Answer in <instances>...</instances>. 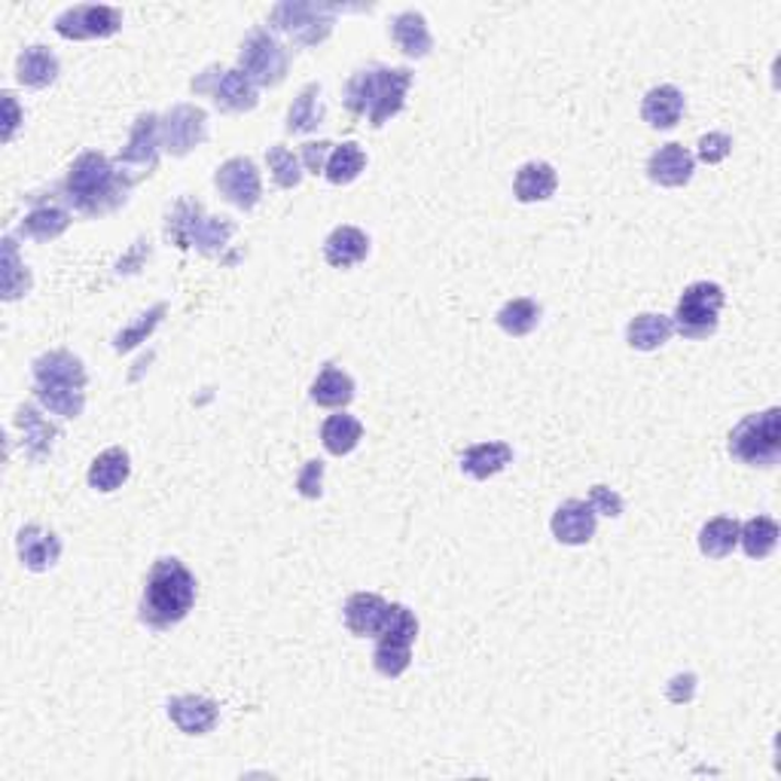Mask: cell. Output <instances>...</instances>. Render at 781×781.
I'll return each instance as SVG.
<instances>
[{
	"instance_id": "obj_1",
	"label": "cell",
	"mask_w": 781,
	"mask_h": 781,
	"mask_svg": "<svg viewBox=\"0 0 781 781\" xmlns=\"http://www.w3.org/2000/svg\"><path fill=\"white\" fill-rule=\"evenodd\" d=\"M134 177H126L102 153H83L64 177L68 202L83 214H107L117 211L132 190Z\"/></svg>"
},
{
	"instance_id": "obj_2",
	"label": "cell",
	"mask_w": 781,
	"mask_h": 781,
	"mask_svg": "<svg viewBox=\"0 0 781 781\" xmlns=\"http://www.w3.org/2000/svg\"><path fill=\"white\" fill-rule=\"evenodd\" d=\"M196 605V577L180 559H159L150 568L144 599H141V623L163 632L187 617Z\"/></svg>"
},
{
	"instance_id": "obj_3",
	"label": "cell",
	"mask_w": 781,
	"mask_h": 781,
	"mask_svg": "<svg viewBox=\"0 0 781 781\" xmlns=\"http://www.w3.org/2000/svg\"><path fill=\"white\" fill-rule=\"evenodd\" d=\"M413 86L410 68H382L372 64L364 68L348 80L345 86V107L354 117H367L369 126H384L391 117H398L406 104V92Z\"/></svg>"
},
{
	"instance_id": "obj_4",
	"label": "cell",
	"mask_w": 781,
	"mask_h": 781,
	"mask_svg": "<svg viewBox=\"0 0 781 781\" xmlns=\"http://www.w3.org/2000/svg\"><path fill=\"white\" fill-rule=\"evenodd\" d=\"M730 455L752 468H772L781 455V410L745 415L730 434Z\"/></svg>"
},
{
	"instance_id": "obj_5",
	"label": "cell",
	"mask_w": 781,
	"mask_h": 781,
	"mask_svg": "<svg viewBox=\"0 0 781 781\" xmlns=\"http://www.w3.org/2000/svg\"><path fill=\"white\" fill-rule=\"evenodd\" d=\"M723 287L711 284V281H696L684 294H681L678 306H675V318L672 327L678 330L684 340H708L718 333L723 309Z\"/></svg>"
},
{
	"instance_id": "obj_6",
	"label": "cell",
	"mask_w": 781,
	"mask_h": 781,
	"mask_svg": "<svg viewBox=\"0 0 781 781\" xmlns=\"http://www.w3.org/2000/svg\"><path fill=\"white\" fill-rule=\"evenodd\" d=\"M418 638V619L406 605H391L388 623L379 632V644L372 653V665L384 678H400L413 663V644Z\"/></svg>"
},
{
	"instance_id": "obj_7",
	"label": "cell",
	"mask_w": 781,
	"mask_h": 781,
	"mask_svg": "<svg viewBox=\"0 0 781 781\" xmlns=\"http://www.w3.org/2000/svg\"><path fill=\"white\" fill-rule=\"evenodd\" d=\"M336 13H340V7H330V3L284 0L269 13V22L275 31L287 34L294 44L318 46L330 37V31L336 25Z\"/></svg>"
},
{
	"instance_id": "obj_8",
	"label": "cell",
	"mask_w": 781,
	"mask_h": 781,
	"mask_svg": "<svg viewBox=\"0 0 781 781\" xmlns=\"http://www.w3.org/2000/svg\"><path fill=\"white\" fill-rule=\"evenodd\" d=\"M287 49L272 37V31L253 28L238 52V71L251 80L253 86H279L287 76Z\"/></svg>"
},
{
	"instance_id": "obj_9",
	"label": "cell",
	"mask_w": 781,
	"mask_h": 781,
	"mask_svg": "<svg viewBox=\"0 0 781 781\" xmlns=\"http://www.w3.org/2000/svg\"><path fill=\"white\" fill-rule=\"evenodd\" d=\"M192 92H208L214 104L226 114H248L257 107V86L238 68H208L199 80H192Z\"/></svg>"
},
{
	"instance_id": "obj_10",
	"label": "cell",
	"mask_w": 781,
	"mask_h": 781,
	"mask_svg": "<svg viewBox=\"0 0 781 781\" xmlns=\"http://www.w3.org/2000/svg\"><path fill=\"white\" fill-rule=\"evenodd\" d=\"M122 25V13L117 7H98V3H80L71 7L56 19V31L64 40H95V37H110Z\"/></svg>"
},
{
	"instance_id": "obj_11",
	"label": "cell",
	"mask_w": 781,
	"mask_h": 781,
	"mask_svg": "<svg viewBox=\"0 0 781 781\" xmlns=\"http://www.w3.org/2000/svg\"><path fill=\"white\" fill-rule=\"evenodd\" d=\"M163 150L171 156H187L208 138V114L196 104H177L159 122Z\"/></svg>"
},
{
	"instance_id": "obj_12",
	"label": "cell",
	"mask_w": 781,
	"mask_h": 781,
	"mask_svg": "<svg viewBox=\"0 0 781 781\" xmlns=\"http://www.w3.org/2000/svg\"><path fill=\"white\" fill-rule=\"evenodd\" d=\"M214 184H217V190H221L233 205L241 208V211H251V208L260 202V196H263L260 171H257V165H253L248 156L226 159V163L217 168Z\"/></svg>"
},
{
	"instance_id": "obj_13",
	"label": "cell",
	"mask_w": 781,
	"mask_h": 781,
	"mask_svg": "<svg viewBox=\"0 0 781 781\" xmlns=\"http://www.w3.org/2000/svg\"><path fill=\"white\" fill-rule=\"evenodd\" d=\"M34 384L46 391H83L86 367L71 352H49L34 360Z\"/></svg>"
},
{
	"instance_id": "obj_14",
	"label": "cell",
	"mask_w": 781,
	"mask_h": 781,
	"mask_svg": "<svg viewBox=\"0 0 781 781\" xmlns=\"http://www.w3.org/2000/svg\"><path fill=\"white\" fill-rule=\"evenodd\" d=\"M168 718L187 736H205L221 721V708L205 696H175L168 702Z\"/></svg>"
},
{
	"instance_id": "obj_15",
	"label": "cell",
	"mask_w": 781,
	"mask_h": 781,
	"mask_svg": "<svg viewBox=\"0 0 781 781\" xmlns=\"http://www.w3.org/2000/svg\"><path fill=\"white\" fill-rule=\"evenodd\" d=\"M159 122H163V119L156 117V114L138 117L132 134H129V144H126L122 153H119V165H138V168H147V175L156 168L159 147H163Z\"/></svg>"
},
{
	"instance_id": "obj_16",
	"label": "cell",
	"mask_w": 781,
	"mask_h": 781,
	"mask_svg": "<svg viewBox=\"0 0 781 781\" xmlns=\"http://www.w3.org/2000/svg\"><path fill=\"white\" fill-rule=\"evenodd\" d=\"M549 529H553L559 544H590L592 537H595V510L590 507V501H565L559 510L553 513Z\"/></svg>"
},
{
	"instance_id": "obj_17",
	"label": "cell",
	"mask_w": 781,
	"mask_h": 781,
	"mask_svg": "<svg viewBox=\"0 0 781 781\" xmlns=\"http://www.w3.org/2000/svg\"><path fill=\"white\" fill-rule=\"evenodd\" d=\"M696 171L694 153L681 144H665L648 159V177L660 187H684Z\"/></svg>"
},
{
	"instance_id": "obj_18",
	"label": "cell",
	"mask_w": 781,
	"mask_h": 781,
	"mask_svg": "<svg viewBox=\"0 0 781 781\" xmlns=\"http://www.w3.org/2000/svg\"><path fill=\"white\" fill-rule=\"evenodd\" d=\"M391 605L384 602L382 595L376 592H354L345 605V626L352 629L357 638H367V635H379L388 623Z\"/></svg>"
},
{
	"instance_id": "obj_19",
	"label": "cell",
	"mask_w": 781,
	"mask_h": 781,
	"mask_svg": "<svg viewBox=\"0 0 781 781\" xmlns=\"http://www.w3.org/2000/svg\"><path fill=\"white\" fill-rule=\"evenodd\" d=\"M19 546V559L31 571H49L61 556V541L52 531L40 529V525H25L15 537Z\"/></svg>"
},
{
	"instance_id": "obj_20",
	"label": "cell",
	"mask_w": 781,
	"mask_h": 781,
	"mask_svg": "<svg viewBox=\"0 0 781 781\" xmlns=\"http://www.w3.org/2000/svg\"><path fill=\"white\" fill-rule=\"evenodd\" d=\"M15 428L22 430V446H25V452H28L31 461H44V458L52 452L56 437H59V428L49 425L44 415L37 413L31 403L19 406V413H15Z\"/></svg>"
},
{
	"instance_id": "obj_21",
	"label": "cell",
	"mask_w": 781,
	"mask_h": 781,
	"mask_svg": "<svg viewBox=\"0 0 781 781\" xmlns=\"http://www.w3.org/2000/svg\"><path fill=\"white\" fill-rule=\"evenodd\" d=\"M369 253V238L364 229L357 226H340L333 229L324 241V257L327 263L336 265V269H352V265L364 263Z\"/></svg>"
},
{
	"instance_id": "obj_22",
	"label": "cell",
	"mask_w": 781,
	"mask_h": 781,
	"mask_svg": "<svg viewBox=\"0 0 781 781\" xmlns=\"http://www.w3.org/2000/svg\"><path fill=\"white\" fill-rule=\"evenodd\" d=\"M641 117H644L648 126L660 129V132L675 129V126L681 122V117H684V95H681V88L675 86L650 88L648 95H644V104H641Z\"/></svg>"
},
{
	"instance_id": "obj_23",
	"label": "cell",
	"mask_w": 781,
	"mask_h": 781,
	"mask_svg": "<svg viewBox=\"0 0 781 781\" xmlns=\"http://www.w3.org/2000/svg\"><path fill=\"white\" fill-rule=\"evenodd\" d=\"M513 461V449L507 442L488 440V442H476L471 449H464L461 455V471L473 476V480H488L495 473H501L507 464Z\"/></svg>"
},
{
	"instance_id": "obj_24",
	"label": "cell",
	"mask_w": 781,
	"mask_h": 781,
	"mask_svg": "<svg viewBox=\"0 0 781 781\" xmlns=\"http://www.w3.org/2000/svg\"><path fill=\"white\" fill-rule=\"evenodd\" d=\"M559 187V177L556 168L549 163H525L513 177V192H517L519 202H546Z\"/></svg>"
},
{
	"instance_id": "obj_25",
	"label": "cell",
	"mask_w": 781,
	"mask_h": 781,
	"mask_svg": "<svg viewBox=\"0 0 781 781\" xmlns=\"http://www.w3.org/2000/svg\"><path fill=\"white\" fill-rule=\"evenodd\" d=\"M132 473V461H129V452L126 449H104L102 455L92 461L88 468V486L95 492H117Z\"/></svg>"
},
{
	"instance_id": "obj_26",
	"label": "cell",
	"mask_w": 781,
	"mask_h": 781,
	"mask_svg": "<svg viewBox=\"0 0 781 781\" xmlns=\"http://www.w3.org/2000/svg\"><path fill=\"white\" fill-rule=\"evenodd\" d=\"M391 37L398 40V46L410 56V59H425V56L430 52V46H434L425 15L415 13V10H406V13L394 15V22H391Z\"/></svg>"
},
{
	"instance_id": "obj_27",
	"label": "cell",
	"mask_w": 781,
	"mask_h": 781,
	"mask_svg": "<svg viewBox=\"0 0 781 781\" xmlns=\"http://www.w3.org/2000/svg\"><path fill=\"white\" fill-rule=\"evenodd\" d=\"M309 394L318 406L342 410V406H348V403L354 400L352 376L340 367H324L321 372H318V379L311 382Z\"/></svg>"
},
{
	"instance_id": "obj_28",
	"label": "cell",
	"mask_w": 781,
	"mask_h": 781,
	"mask_svg": "<svg viewBox=\"0 0 781 781\" xmlns=\"http://www.w3.org/2000/svg\"><path fill=\"white\" fill-rule=\"evenodd\" d=\"M15 76L19 83H25L31 88H44L49 83H56L59 76V59L46 49V46H28L19 61H15Z\"/></svg>"
},
{
	"instance_id": "obj_29",
	"label": "cell",
	"mask_w": 781,
	"mask_h": 781,
	"mask_svg": "<svg viewBox=\"0 0 781 781\" xmlns=\"http://www.w3.org/2000/svg\"><path fill=\"white\" fill-rule=\"evenodd\" d=\"M672 333H675L672 318L653 315V311L638 315V318H632L629 327H626V340H629V345L638 348V352H653V348H660V345H665V342L672 340Z\"/></svg>"
},
{
	"instance_id": "obj_30",
	"label": "cell",
	"mask_w": 781,
	"mask_h": 781,
	"mask_svg": "<svg viewBox=\"0 0 781 781\" xmlns=\"http://www.w3.org/2000/svg\"><path fill=\"white\" fill-rule=\"evenodd\" d=\"M360 437H364V425L348 413L330 415V418L324 422V428H321V442H324V449L330 452V455L342 458L348 455V452H354L357 442H360Z\"/></svg>"
},
{
	"instance_id": "obj_31",
	"label": "cell",
	"mask_w": 781,
	"mask_h": 781,
	"mask_svg": "<svg viewBox=\"0 0 781 781\" xmlns=\"http://www.w3.org/2000/svg\"><path fill=\"white\" fill-rule=\"evenodd\" d=\"M324 119V104H321V86L318 83H309L296 95V102L291 104L287 110V132L294 134H306L315 132Z\"/></svg>"
},
{
	"instance_id": "obj_32",
	"label": "cell",
	"mask_w": 781,
	"mask_h": 781,
	"mask_svg": "<svg viewBox=\"0 0 781 781\" xmlns=\"http://www.w3.org/2000/svg\"><path fill=\"white\" fill-rule=\"evenodd\" d=\"M738 544L745 549L748 559H767L769 553L779 544V525L776 519L754 517L745 525H738Z\"/></svg>"
},
{
	"instance_id": "obj_33",
	"label": "cell",
	"mask_w": 781,
	"mask_h": 781,
	"mask_svg": "<svg viewBox=\"0 0 781 781\" xmlns=\"http://www.w3.org/2000/svg\"><path fill=\"white\" fill-rule=\"evenodd\" d=\"M738 546V522L730 517H718L699 531V549L708 559H726Z\"/></svg>"
},
{
	"instance_id": "obj_34",
	"label": "cell",
	"mask_w": 781,
	"mask_h": 781,
	"mask_svg": "<svg viewBox=\"0 0 781 781\" xmlns=\"http://www.w3.org/2000/svg\"><path fill=\"white\" fill-rule=\"evenodd\" d=\"M364 168H367V153L360 150V144L345 141V144L333 147V153H330L324 177L330 180V184H336V187H345V184L357 180Z\"/></svg>"
},
{
	"instance_id": "obj_35",
	"label": "cell",
	"mask_w": 781,
	"mask_h": 781,
	"mask_svg": "<svg viewBox=\"0 0 781 781\" xmlns=\"http://www.w3.org/2000/svg\"><path fill=\"white\" fill-rule=\"evenodd\" d=\"M71 226V214L59 205H37L28 217L22 221V233L37 241H52Z\"/></svg>"
},
{
	"instance_id": "obj_36",
	"label": "cell",
	"mask_w": 781,
	"mask_h": 781,
	"mask_svg": "<svg viewBox=\"0 0 781 781\" xmlns=\"http://www.w3.org/2000/svg\"><path fill=\"white\" fill-rule=\"evenodd\" d=\"M233 233H236V226H233L229 217H199L190 236V245H196L205 257H221Z\"/></svg>"
},
{
	"instance_id": "obj_37",
	"label": "cell",
	"mask_w": 781,
	"mask_h": 781,
	"mask_svg": "<svg viewBox=\"0 0 781 781\" xmlns=\"http://www.w3.org/2000/svg\"><path fill=\"white\" fill-rule=\"evenodd\" d=\"M541 321V306L534 299H510L501 311H498V324L507 336H529L531 330Z\"/></svg>"
},
{
	"instance_id": "obj_38",
	"label": "cell",
	"mask_w": 781,
	"mask_h": 781,
	"mask_svg": "<svg viewBox=\"0 0 781 781\" xmlns=\"http://www.w3.org/2000/svg\"><path fill=\"white\" fill-rule=\"evenodd\" d=\"M31 291V275L25 265L19 263V251H15L13 238L3 241V299L13 303L22 294Z\"/></svg>"
},
{
	"instance_id": "obj_39",
	"label": "cell",
	"mask_w": 781,
	"mask_h": 781,
	"mask_svg": "<svg viewBox=\"0 0 781 781\" xmlns=\"http://www.w3.org/2000/svg\"><path fill=\"white\" fill-rule=\"evenodd\" d=\"M265 163H269V171H272V177H275V184H279L281 190H296V187L303 184V165H299V159H296L287 147L275 144V147L265 153Z\"/></svg>"
},
{
	"instance_id": "obj_40",
	"label": "cell",
	"mask_w": 781,
	"mask_h": 781,
	"mask_svg": "<svg viewBox=\"0 0 781 781\" xmlns=\"http://www.w3.org/2000/svg\"><path fill=\"white\" fill-rule=\"evenodd\" d=\"M37 400L44 403L49 413L61 415V418H76L86 406V394L83 391H46V388H34Z\"/></svg>"
},
{
	"instance_id": "obj_41",
	"label": "cell",
	"mask_w": 781,
	"mask_h": 781,
	"mask_svg": "<svg viewBox=\"0 0 781 781\" xmlns=\"http://www.w3.org/2000/svg\"><path fill=\"white\" fill-rule=\"evenodd\" d=\"M199 217H202L199 202H180L175 208V214L168 217V238H175L177 248H190V236Z\"/></svg>"
},
{
	"instance_id": "obj_42",
	"label": "cell",
	"mask_w": 781,
	"mask_h": 781,
	"mask_svg": "<svg viewBox=\"0 0 781 781\" xmlns=\"http://www.w3.org/2000/svg\"><path fill=\"white\" fill-rule=\"evenodd\" d=\"M163 315H165V306L159 303V306L150 311V315H141V321H138V324H132L129 330H122V333L117 336V342H114V348H117L119 354L132 352L134 345H141V342L147 340L150 333H153V327L159 324V318H163Z\"/></svg>"
},
{
	"instance_id": "obj_43",
	"label": "cell",
	"mask_w": 781,
	"mask_h": 781,
	"mask_svg": "<svg viewBox=\"0 0 781 781\" xmlns=\"http://www.w3.org/2000/svg\"><path fill=\"white\" fill-rule=\"evenodd\" d=\"M730 150H733V138L730 134L711 132L699 141V159L708 165H718L730 156Z\"/></svg>"
},
{
	"instance_id": "obj_44",
	"label": "cell",
	"mask_w": 781,
	"mask_h": 781,
	"mask_svg": "<svg viewBox=\"0 0 781 781\" xmlns=\"http://www.w3.org/2000/svg\"><path fill=\"white\" fill-rule=\"evenodd\" d=\"M321 483H324V464H321V461H309V464L303 468V473L296 476V492H299L303 498L315 501V498H321Z\"/></svg>"
},
{
	"instance_id": "obj_45",
	"label": "cell",
	"mask_w": 781,
	"mask_h": 781,
	"mask_svg": "<svg viewBox=\"0 0 781 781\" xmlns=\"http://www.w3.org/2000/svg\"><path fill=\"white\" fill-rule=\"evenodd\" d=\"M590 507L595 513H605V517L611 519L623 517V498H619L614 488L607 486H592Z\"/></svg>"
},
{
	"instance_id": "obj_46",
	"label": "cell",
	"mask_w": 781,
	"mask_h": 781,
	"mask_svg": "<svg viewBox=\"0 0 781 781\" xmlns=\"http://www.w3.org/2000/svg\"><path fill=\"white\" fill-rule=\"evenodd\" d=\"M330 153H333V144H330V141L306 144V147H303V165L309 168L311 175H324Z\"/></svg>"
},
{
	"instance_id": "obj_47",
	"label": "cell",
	"mask_w": 781,
	"mask_h": 781,
	"mask_svg": "<svg viewBox=\"0 0 781 781\" xmlns=\"http://www.w3.org/2000/svg\"><path fill=\"white\" fill-rule=\"evenodd\" d=\"M696 694V675H678L668 684V699L672 702H690Z\"/></svg>"
},
{
	"instance_id": "obj_48",
	"label": "cell",
	"mask_w": 781,
	"mask_h": 781,
	"mask_svg": "<svg viewBox=\"0 0 781 781\" xmlns=\"http://www.w3.org/2000/svg\"><path fill=\"white\" fill-rule=\"evenodd\" d=\"M3 110H7V126H3V141H13L15 129H19V104H15L13 92H3Z\"/></svg>"
}]
</instances>
